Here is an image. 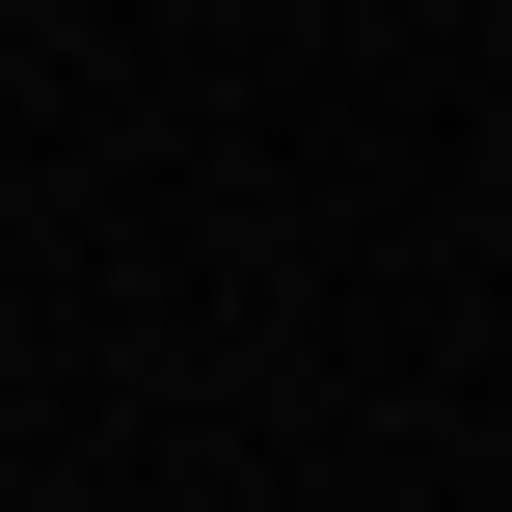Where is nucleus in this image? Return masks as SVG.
Masks as SVG:
<instances>
[]
</instances>
